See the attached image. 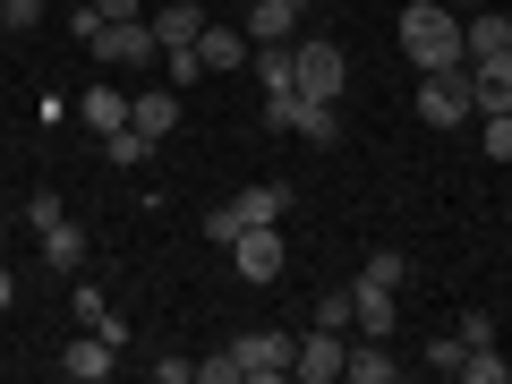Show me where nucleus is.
<instances>
[{"instance_id": "473e14b6", "label": "nucleus", "mask_w": 512, "mask_h": 384, "mask_svg": "<svg viewBox=\"0 0 512 384\" xmlns=\"http://www.w3.org/2000/svg\"><path fill=\"white\" fill-rule=\"evenodd\" d=\"M197 231H205V239H214V248H231V239H239V222H231V205H214V214H205V222H197Z\"/></svg>"}, {"instance_id": "72a5a7b5", "label": "nucleus", "mask_w": 512, "mask_h": 384, "mask_svg": "<svg viewBox=\"0 0 512 384\" xmlns=\"http://www.w3.org/2000/svg\"><path fill=\"white\" fill-rule=\"evenodd\" d=\"M94 18H103V26L111 18H146V0H94Z\"/></svg>"}, {"instance_id": "423d86ee", "label": "nucleus", "mask_w": 512, "mask_h": 384, "mask_svg": "<svg viewBox=\"0 0 512 384\" xmlns=\"http://www.w3.org/2000/svg\"><path fill=\"white\" fill-rule=\"evenodd\" d=\"M419 120H427V128H461V120H470V69L419 77Z\"/></svg>"}, {"instance_id": "c756f323", "label": "nucleus", "mask_w": 512, "mask_h": 384, "mask_svg": "<svg viewBox=\"0 0 512 384\" xmlns=\"http://www.w3.org/2000/svg\"><path fill=\"white\" fill-rule=\"evenodd\" d=\"M163 69H171V86H197L205 60H197V43H188V52H163Z\"/></svg>"}, {"instance_id": "6e6552de", "label": "nucleus", "mask_w": 512, "mask_h": 384, "mask_svg": "<svg viewBox=\"0 0 512 384\" xmlns=\"http://www.w3.org/2000/svg\"><path fill=\"white\" fill-rule=\"evenodd\" d=\"M342 359H350V333L316 325V333H299V359H291V376H299V384H342Z\"/></svg>"}, {"instance_id": "5701e85b", "label": "nucleus", "mask_w": 512, "mask_h": 384, "mask_svg": "<svg viewBox=\"0 0 512 384\" xmlns=\"http://www.w3.org/2000/svg\"><path fill=\"white\" fill-rule=\"evenodd\" d=\"M359 282H367V291H402V282H410V265H402L393 248H376V256L359 265Z\"/></svg>"}, {"instance_id": "9d476101", "label": "nucleus", "mask_w": 512, "mask_h": 384, "mask_svg": "<svg viewBox=\"0 0 512 384\" xmlns=\"http://www.w3.org/2000/svg\"><path fill=\"white\" fill-rule=\"evenodd\" d=\"M128 128H146L154 146H163L171 128H180V94L171 86H128Z\"/></svg>"}, {"instance_id": "2f4dec72", "label": "nucleus", "mask_w": 512, "mask_h": 384, "mask_svg": "<svg viewBox=\"0 0 512 384\" xmlns=\"http://www.w3.org/2000/svg\"><path fill=\"white\" fill-rule=\"evenodd\" d=\"M197 384H239V359H231V350H214V359H197Z\"/></svg>"}, {"instance_id": "4468645a", "label": "nucleus", "mask_w": 512, "mask_h": 384, "mask_svg": "<svg viewBox=\"0 0 512 384\" xmlns=\"http://www.w3.org/2000/svg\"><path fill=\"white\" fill-rule=\"evenodd\" d=\"M197 60H205V77H231L239 60H248V26H214L205 18L197 26Z\"/></svg>"}, {"instance_id": "cd10ccee", "label": "nucleus", "mask_w": 512, "mask_h": 384, "mask_svg": "<svg viewBox=\"0 0 512 384\" xmlns=\"http://www.w3.org/2000/svg\"><path fill=\"white\" fill-rule=\"evenodd\" d=\"M453 333H461V350H478V342H495V316H487V308H461Z\"/></svg>"}, {"instance_id": "a878e982", "label": "nucleus", "mask_w": 512, "mask_h": 384, "mask_svg": "<svg viewBox=\"0 0 512 384\" xmlns=\"http://www.w3.org/2000/svg\"><path fill=\"white\" fill-rule=\"evenodd\" d=\"M478 146H487V163H512V111H487V128H478Z\"/></svg>"}, {"instance_id": "7c9ffc66", "label": "nucleus", "mask_w": 512, "mask_h": 384, "mask_svg": "<svg viewBox=\"0 0 512 384\" xmlns=\"http://www.w3.org/2000/svg\"><path fill=\"white\" fill-rule=\"evenodd\" d=\"M427 367H436V376H461V333H444V342H427Z\"/></svg>"}, {"instance_id": "e433bc0d", "label": "nucleus", "mask_w": 512, "mask_h": 384, "mask_svg": "<svg viewBox=\"0 0 512 384\" xmlns=\"http://www.w3.org/2000/svg\"><path fill=\"white\" fill-rule=\"evenodd\" d=\"M60 9H94V0H60Z\"/></svg>"}, {"instance_id": "7ed1b4c3", "label": "nucleus", "mask_w": 512, "mask_h": 384, "mask_svg": "<svg viewBox=\"0 0 512 384\" xmlns=\"http://www.w3.org/2000/svg\"><path fill=\"white\" fill-rule=\"evenodd\" d=\"M94 60H103V69H154V60H163L154 18H111L103 35H94Z\"/></svg>"}, {"instance_id": "9b49d317", "label": "nucleus", "mask_w": 512, "mask_h": 384, "mask_svg": "<svg viewBox=\"0 0 512 384\" xmlns=\"http://www.w3.org/2000/svg\"><path fill=\"white\" fill-rule=\"evenodd\" d=\"M342 376H350V384H393V376H402V359H393V342H384V333H350Z\"/></svg>"}, {"instance_id": "ddd939ff", "label": "nucleus", "mask_w": 512, "mask_h": 384, "mask_svg": "<svg viewBox=\"0 0 512 384\" xmlns=\"http://www.w3.org/2000/svg\"><path fill=\"white\" fill-rule=\"evenodd\" d=\"M308 0H248V43H299Z\"/></svg>"}, {"instance_id": "b1692460", "label": "nucleus", "mask_w": 512, "mask_h": 384, "mask_svg": "<svg viewBox=\"0 0 512 384\" xmlns=\"http://www.w3.org/2000/svg\"><path fill=\"white\" fill-rule=\"evenodd\" d=\"M350 316H359V291H316V325L350 333Z\"/></svg>"}, {"instance_id": "4be33fe9", "label": "nucleus", "mask_w": 512, "mask_h": 384, "mask_svg": "<svg viewBox=\"0 0 512 384\" xmlns=\"http://www.w3.org/2000/svg\"><path fill=\"white\" fill-rule=\"evenodd\" d=\"M461 384H512V359L495 342H478V350H461Z\"/></svg>"}, {"instance_id": "393cba45", "label": "nucleus", "mask_w": 512, "mask_h": 384, "mask_svg": "<svg viewBox=\"0 0 512 384\" xmlns=\"http://www.w3.org/2000/svg\"><path fill=\"white\" fill-rule=\"evenodd\" d=\"M103 154H111V163H146V154H154V137H146V128H111V137H103Z\"/></svg>"}, {"instance_id": "aec40b11", "label": "nucleus", "mask_w": 512, "mask_h": 384, "mask_svg": "<svg viewBox=\"0 0 512 384\" xmlns=\"http://www.w3.org/2000/svg\"><path fill=\"white\" fill-rule=\"evenodd\" d=\"M256 86H265V94L299 86V60H291V43H256Z\"/></svg>"}, {"instance_id": "0eeeda50", "label": "nucleus", "mask_w": 512, "mask_h": 384, "mask_svg": "<svg viewBox=\"0 0 512 384\" xmlns=\"http://www.w3.org/2000/svg\"><path fill=\"white\" fill-rule=\"evenodd\" d=\"M291 60H299V94H325V103H342V86H350L342 43H291Z\"/></svg>"}, {"instance_id": "2eb2a0df", "label": "nucleus", "mask_w": 512, "mask_h": 384, "mask_svg": "<svg viewBox=\"0 0 512 384\" xmlns=\"http://www.w3.org/2000/svg\"><path fill=\"white\" fill-rule=\"evenodd\" d=\"M43 265H52V274H86V231H77L69 214L43 222Z\"/></svg>"}, {"instance_id": "412c9836", "label": "nucleus", "mask_w": 512, "mask_h": 384, "mask_svg": "<svg viewBox=\"0 0 512 384\" xmlns=\"http://www.w3.org/2000/svg\"><path fill=\"white\" fill-rule=\"evenodd\" d=\"M359 291V316H350V333H384L393 342V291H367V282H350Z\"/></svg>"}, {"instance_id": "f8f14e48", "label": "nucleus", "mask_w": 512, "mask_h": 384, "mask_svg": "<svg viewBox=\"0 0 512 384\" xmlns=\"http://www.w3.org/2000/svg\"><path fill=\"white\" fill-rule=\"evenodd\" d=\"M470 111L478 120H487V111H512V52L470 60Z\"/></svg>"}, {"instance_id": "6ab92c4d", "label": "nucleus", "mask_w": 512, "mask_h": 384, "mask_svg": "<svg viewBox=\"0 0 512 384\" xmlns=\"http://www.w3.org/2000/svg\"><path fill=\"white\" fill-rule=\"evenodd\" d=\"M77 111H86L94 137H111V128H128V86H86V103H77Z\"/></svg>"}, {"instance_id": "1a4fd4ad", "label": "nucleus", "mask_w": 512, "mask_h": 384, "mask_svg": "<svg viewBox=\"0 0 512 384\" xmlns=\"http://www.w3.org/2000/svg\"><path fill=\"white\" fill-rule=\"evenodd\" d=\"M111 367H120V342H103V333H94V325L77 333L69 350H60V376H69V384H103Z\"/></svg>"}, {"instance_id": "c85d7f7f", "label": "nucleus", "mask_w": 512, "mask_h": 384, "mask_svg": "<svg viewBox=\"0 0 512 384\" xmlns=\"http://www.w3.org/2000/svg\"><path fill=\"white\" fill-rule=\"evenodd\" d=\"M69 308H77V325H103V308H111V299L94 291V282H77V291H69Z\"/></svg>"}, {"instance_id": "39448f33", "label": "nucleus", "mask_w": 512, "mask_h": 384, "mask_svg": "<svg viewBox=\"0 0 512 384\" xmlns=\"http://www.w3.org/2000/svg\"><path fill=\"white\" fill-rule=\"evenodd\" d=\"M231 359H239V384H274V376H291L299 333H239V342H231Z\"/></svg>"}, {"instance_id": "4c0bfd02", "label": "nucleus", "mask_w": 512, "mask_h": 384, "mask_svg": "<svg viewBox=\"0 0 512 384\" xmlns=\"http://www.w3.org/2000/svg\"><path fill=\"white\" fill-rule=\"evenodd\" d=\"M0 239H9V214H0Z\"/></svg>"}, {"instance_id": "f257e3e1", "label": "nucleus", "mask_w": 512, "mask_h": 384, "mask_svg": "<svg viewBox=\"0 0 512 384\" xmlns=\"http://www.w3.org/2000/svg\"><path fill=\"white\" fill-rule=\"evenodd\" d=\"M402 52H410L419 77L470 69V52H461V9H444V0H410V9H402Z\"/></svg>"}, {"instance_id": "a211bd4d", "label": "nucleus", "mask_w": 512, "mask_h": 384, "mask_svg": "<svg viewBox=\"0 0 512 384\" xmlns=\"http://www.w3.org/2000/svg\"><path fill=\"white\" fill-rule=\"evenodd\" d=\"M197 26H205L197 0H171V9H154V43H163V52H188V43H197Z\"/></svg>"}, {"instance_id": "bb28decb", "label": "nucleus", "mask_w": 512, "mask_h": 384, "mask_svg": "<svg viewBox=\"0 0 512 384\" xmlns=\"http://www.w3.org/2000/svg\"><path fill=\"white\" fill-rule=\"evenodd\" d=\"M43 9H52V0H0V26L26 35V26H43Z\"/></svg>"}, {"instance_id": "c9c22d12", "label": "nucleus", "mask_w": 512, "mask_h": 384, "mask_svg": "<svg viewBox=\"0 0 512 384\" xmlns=\"http://www.w3.org/2000/svg\"><path fill=\"white\" fill-rule=\"evenodd\" d=\"M444 9H461V18H470V9H487V0H444Z\"/></svg>"}, {"instance_id": "20e7f679", "label": "nucleus", "mask_w": 512, "mask_h": 384, "mask_svg": "<svg viewBox=\"0 0 512 384\" xmlns=\"http://www.w3.org/2000/svg\"><path fill=\"white\" fill-rule=\"evenodd\" d=\"M231 265H239V282H256V291H265V282H282L291 248H282V231H274V222H248V231L231 239Z\"/></svg>"}, {"instance_id": "f03ea898", "label": "nucleus", "mask_w": 512, "mask_h": 384, "mask_svg": "<svg viewBox=\"0 0 512 384\" xmlns=\"http://www.w3.org/2000/svg\"><path fill=\"white\" fill-rule=\"evenodd\" d=\"M265 128H282V137H308V146H333V137H342V111H333L325 94L282 86V94H265Z\"/></svg>"}, {"instance_id": "dca6fc26", "label": "nucleus", "mask_w": 512, "mask_h": 384, "mask_svg": "<svg viewBox=\"0 0 512 384\" xmlns=\"http://www.w3.org/2000/svg\"><path fill=\"white\" fill-rule=\"evenodd\" d=\"M282 214H291V188H282V180H256V188H239V197H231L239 231H248V222H282Z\"/></svg>"}, {"instance_id": "f3484780", "label": "nucleus", "mask_w": 512, "mask_h": 384, "mask_svg": "<svg viewBox=\"0 0 512 384\" xmlns=\"http://www.w3.org/2000/svg\"><path fill=\"white\" fill-rule=\"evenodd\" d=\"M461 52H470V60L512 52V18H495V9H470V18H461Z\"/></svg>"}, {"instance_id": "f704fd0d", "label": "nucleus", "mask_w": 512, "mask_h": 384, "mask_svg": "<svg viewBox=\"0 0 512 384\" xmlns=\"http://www.w3.org/2000/svg\"><path fill=\"white\" fill-rule=\"evenodd\" d=\"M9 299H18V274H9V265H0V308H9Z\"/></svg>"}]
</instances>
